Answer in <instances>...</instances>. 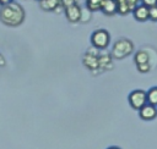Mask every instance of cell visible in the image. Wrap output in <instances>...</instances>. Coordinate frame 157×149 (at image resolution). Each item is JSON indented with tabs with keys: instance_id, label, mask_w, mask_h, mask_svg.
I'll return each instance as SVG.
<instances>
[{
	"instance_id": "9c48e42d",
	"label": "cell",
	"mask_w": 157,
	"mask_h": 149,
	"mask_svg": "<svg viewBox=\"0 0 157 149\" xmlns=\"http://www.w3.org/2000/svg\"><path fill=\"white\" fill-rule=\"evenodd\" d=\"M105 16H113L117 13V0H102L101 10Z\"/></svg>"
},
{
	"instance_id": "5b68a950",
	"label": "cell",
	"mask_w": 157,
	"mask_h": 149,
	"mask_svg": "<svg viewBox=\"0 0 157 149\" xmlns=\"http://www.w3.org/2000/svg\"><path fill=\"white\" fill-rule=\"evenodd\" d=\"M98 49H96V48H92V49H90L86 54H85V56H83V60H82V62H83V65L87 67V68H90V70H97L98 68Z\"/></svg>"
},
{
	"instance_id": "ac0fdd59",
	"label": "cell",
	"mask_w": 157,
	"mask_h": 149,
	"mask_svg": "<svg viewBox=\"0 0 157 149\" xmlns=\"http://www.w3.org/2000/svg\"><path fill=\"white\" fill-rule=\"evenodd\" d=\"M140 4H142L147 7H151V6L157 5V0H140Z\"/></svg>"
},
{
	"instance_id": "e0dca14e",
	"label": "cell",
	"mask_w": 157,
	"mask_h": 149,
	"mask_svg": "<svg viewBox=\"0 0 157 149\" xmlns=\"http://www.w3.org/2000/svg\"><path fill=\"white\" fill-rule=\"evenodd\" d=\"M125 2H126V5H128L129 11L131 12V11L140 4V0H125Z\"/></svg>"
},
{
	"instance_id": "8fae6325",
	"label": "cell",
	"mask_w": 157,
	"mask_h": 149,
	"mask_svg": "<svg viewBox=\"0 0 157 149\" xmlns=\"http://www.w3.org/2000/svg\"><path fill=\"white\" fill-rule=\"evenodd\" d=\"M146 99H147L148 104H151L153 106H157V85L150 88L146 92Z\"/></svg>"
},
{
	"instance_id": "7a4b0ae2",
	"label": "cell",
	"mask_w": 157,
	"mask_h": 149,
	"mask_svg": "<svg viewBox=\"0 0 157 149\" xmlns=\"http://www.w3.org/2000/svg\"><path fill=\"white\" fill-rule=\"evenodd\" d=\"M134 51V44L130 39L126 38H120L118 39L112 48V57L117 59V60H123L126 56H129L130 54H132Z\"/></svg>"
},
{
	"instance_id": "30bf717a",
	"label": "cell",
	"mask_w": 157,
	"mask_h": 149,
	"mask_svg": "<svg viewBox=\"0 0 157 149\" xmlns=\"http://www.w3.org/2000/svg\"><path fill=\"white\" fill-rule=\"evenodd\" d=\"M60 6V0H39V7L43 11H55Z\"/></svg>"
},
{
	"instance_id": "52a82bcc",
	"label": "cell",
	"mask_w": 157,
	"mask_h": 149,
	"mask_svg": "<svg viewBox=\"0 0 157 149\" xmlns=\"http://www.w3.org/2000/svg\"><path fill=\"white\" fill-rule=\"evenodd\" d=\"M139 116L145 121H151L157 116V106H153L146 103L142 107L139 109Z\"/></svg>"
},
{
	"instance_id": "5bb4252c",
	"label": "cell",
	"mask_w": 157,
	"mask_h": 149,
	"mask_svg": "<svg viewBox=\"0 0 157 149\" xmlns=\"http://www.w3.org/2000/svg\"><path fill=\"white\" fill-rule=\"evenodd\" d=\"M101 5H102V0H86V7L91 12L99 11Z\"/></svg>"
},
{
	"instance_id": "7c38bea8",
	"label": "cell",
	"mask_w": 157,
	"mask_h": 149,
	"mask_svg": "<svg viewBox=\"0 0 157 149\" xmlns=\"http://www.w3.org/2000/svg\"><path fill=\"white\" fill-rule=\"evenodd\" d=\"M112 66V55H98V68H108Z\"/></svg>"
},
{
	"instance_id": "6da1fadb",
	"label": "cell",
	"mask_w": 157,
	"mask_h": 149,
	"mask_svg": "<svg viewBox=\"0 0 157 149\" xmlns=\"http://www.w3.org/2000/svg\"><path fill=\"white\" fill-rule=\"evenodd\" d=\"M26 13L23 7L15 1L2 5L0 9V21L9 27H17L25 21Z\"/></svg>"
},
{
	"instance_id": "ffe728a7",
	"label": "cell",
	"mask_w": 157,
	"mask_h": 149,
	"mask_svg": "<svg viewBox=\"0 0 157 149\" xmlns=\"http://www.w3.org/2000/svg\"><path fill=\"white\" fill-rule=\"evenodd\" d=\"M11 1H13V0H0V5L2 6V5H6V4L11 2Z\"/></svg>"
},
{
	"instance_id": "7402d4cb",
	"label": "cell",
	"mask_w": 157,
	"mask_h": 149,
	"mask_svg": "<svg viewBox=\"0 0 157 149\" xmlns=\"http://www.w3.org/2000/svg\"><path fill=\"white\" fill-rule=\"evenodd\" d=\"M38 1H39V0H38Z\"/></svg>"
},
{
	"instance_id": "2e32d148",
	"label": "cell",
	"mask_w": 157,
	"mask_h": 149,
	"mask_svg": "<svg viewBox=\"0 0 157 149\" xmlns=\"http://www.w3.org/2000/svg\"><path fill=\"white\" fill-rule=\"evenodd\" d=\"M136 67H137V71H139V72H141V73H146V72H148V71H150V68H151V66H150V64H148V62L139 64V65H136Z\"/></svg>"
},
{
	"instance_id": "3957f363",
	"label": "cell",
	"mask_w": 157,
	"mask_h": 149,
	"mask_svg": "<svg viewBox=\"0 0 157 149\" xmlns=\"http://www.w3.org/2000/svg\"><path fill=\"white\" fill-rule=\"evenodd\" d=\"M110 43V34L105 29H96L91 34V44L98 50H104Z\"/></svg>"
},
{
	"instance_id": "ba28073f",
	"label": "cell",
	"mask_w": 157,
	"mask_h": 149,
	"mask_svg": "<svg viewBox=\"0 0 157 149\" xmlns=\"http://www.w3.org/2000/svg\"><path fill=\"white\" fill-rule=\"evenodd\" d=\"M131 12H132L134 18L139 22H145L148 20V7L142 4H139Z\"/></svg>"
},
{
	"instance_id": "277c9868",
	"label": "cell",
	"mask_w": 157,
	"mask_h": 149,
	"mask_svg": "<svg viewBox=\"0 0 157 149\" xmlns=\"http://www.w3.org/2000/svg\"><path fill=\"white\" fill-rule=\"evenodd\" d=\"M128 101H129L130 106L134 110H139L140 107H142L147 103L146 92L142 90V89H135V90H132L129 94V96H128Z\"/></svg>"
},
{
	"instance_id": "4fadbf2b",
	"label": "cell",
	"mask_w": 157,
	"mask_h": 149,
	"mask_svg": "<svg viewBox=\"0 0 157 149\" xmlns=\"http://www.w3.org/2000/svg\"><path fill=\"white\" fill-rule=\"evenodd\" d=\"M148 54L145 51V50H139L136 54H135V56H134V61H135V64L136 65H139V64H144V62H148Z\"/></svg>"
},
{
	"instance_id": "d6986e66",
	"label": "cell",
	"mask_w": 157,
	"mask_h": 149,
	"mask_svg": "<svg viewBox=\"0 0 157 149\" xmlns=\"http://www.w3.org/2000/svg\"><path fill=\"white\" fill-rule=\"evenodd\" d=\"M74 4H76V0H60V5L65 9V7H67V6H71V5H74Z\"/></svg>"
},
{
	"instance_id": "9a60e30c",
	"label": "cell",
	"mask_w": 157,
	"mask_h": 149,
	"mask_svg": "<svg viewBox=\"0 0 157 149\" xmlns=\"http://www.w3.org/2000/svg\"><path fill=\"white\" fill-rule=\"evenodd\" d=\"M148 20L157 22V5L148 7Z\"/></svg>"
},
{
	"instance_id": "8992f818",
	"label": "cell",
	"mask_w": 157,
	"mask_h": 149,
	"mask_svg": "<svg viewBox=\"0 0 157 149\" xmlns=\"http://www.w3.org/2000/svg\"><path fill=\"white\" fill-rule=\"evenodd\" d=\"M64 12H65L67 21L71 23H76L78 21H81V18H82V10H81L80 5H77V4H74L71 6L65 7Z\"/></svg>"
},
{
	"instance_id": "44dd1931",
	"label": "cell",
	"mask_w": 157,
	"mask_h": 149,
	"mask_svg": "<svg viewBox=\"0 0 157 149\" xmlns=\"http://www.w3.org/2000/svg\"><path fill=\"white\" fill-rule=\"evenodd\" d=\"M107 149H120V148H118V147H114V145H113V147H109V148H107Z\"/></svg>"
}]
</instances>
